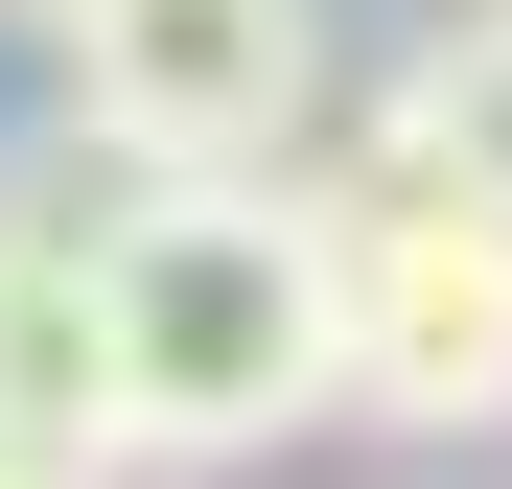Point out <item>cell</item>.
I'll use <instances>...</instances> for the list:
<instances>
[{"label":"cell","mask_w":512,"mask_h":489,"mask_svg":"<svg viewBox=\"0 0 512 489\" xmlns=\"http://www.w3.org/2000/svg\"><path fill=\"white\" fill-rule=\"evenodd\" d=\"M47 117H94L163 187H280L326 140V0H94L47 47Z\"/></svg>","instance_id":"3957f363"},{"label":"cell","mask_w":512,"mask_h":489,"mask_svg":"<svg viewBox=\"0 0 512 489\" xmlns=\"http://www.w3.org/2000/svg\"><path fill=\"white\" fill-rule=\"evenodd\" d=\"M350 280H326V187H140L117 210V466H256L350 420Z\"/></svg>","instance_id":"6da1fadb"},{"label":"cell","mask_w":512,"mask_h":489,"mask_svg":"<svg viewBox=\"0 0 512 489\" xmlns=\"http://www.w3.org/2000/svg\"><path fill=\"white\" fill-rule=\"evenodd\" d=\"M0 489H117V466H24V443H0Z\"/></svg>","instance_id":"52a82bcc"},{"label":"cell","mask_w":512,"mask_h":489,"mask_svg":"<svg viewBox=\"0 0 512 489\" xmlns=\"http://www.w3.org/2000/svg\"><path fill=\"white\" fill-rule=\"evenodd\" d=\"M163 163H117L94 117L0 140V443L24 466H117V210Z\"/></svg>","instance_id":"277c9868"},{"label":"cell","mask_w":512,"mask_h":489,"mask_svg":"<svg viewBox=\"0 0 512 489\" xmlns=\"http://www.w3.org/2000/svg\"><path fill=\"white\" fill-rule=\"evenodd\" d=\"M350 163H396V187H466V210H512V0H443V24L396 47V94H373V140Z\"/></svg>","instance_id":"5b68a950"},{"label":"cell","mask_w":512,"mask_h":489,"mask_svg":"<svg viewBox=\"0 0 512 489\" xmlns=\"http://www.w3.org/2000/svg\"><path fill=\"white\" fill-rule=\"evenodd\" d=\"M326 187V280H350V420L373 443H489L512 420V210L396 187V163H303Z\"/></svg>","instance_id":"7a4b0ae2"},{"label":"cell","mask_w":512,"mask_h":489,"mask_svg":"<svg viewBox=\"0 0 512 489\" xmlns=\"http://www.w3.org/2000/svg\"><path fill=\"white\" fill-rule=\"evenodd\" d=\"M0 24H24V47H70V24H94V0H0Z\"/></svg>","instance_id":"8992f818"}]
</instances>
